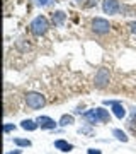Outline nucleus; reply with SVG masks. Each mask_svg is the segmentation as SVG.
<instances>
[{
	"label": "nucleus",
	"instance_id": "14",
	"mask_svg": "<svg viewBox=\"0 0 136 154\" xmlns=\"http://www.w3.org/2000/svg\"><path fill=\"white\" fill-rule=\"evenodd\" d=\"M71 123H75L73 115H63L60 118V122H58V125H61V127H68V125H71Z\"/></svg>",
	"mask_w": 136,
	"mask_h": 154
},
{
	"label": "nucleus",
	"instance_id": "18",
	"mask_svg": "<svg viewBox=\"0 0 136 154\" xmlns=\"http://www.w3.org/2000/svg\"><path fill=\"white\" fill-rule=\"evenodd\" d=\"M128 28H129V31L133 34H136V21H131L129 24H128Z\"/></svg>",
	"mask_w": 136,
	"mask_h": 154
},
{
	"label": "nucleus",
	"instance_id": "13",
	"mask_svg": "<svg viewBox=\"0 0 136 154\" xmlns=\"http://www.w3.org/2000/svg\"><path fill=\"white\" fill-rule=\"evenodd\" d=\"M112 135H114L117 140H121V142H128V140H129V137L126 135V132H123L121 128H114V130H112Z\"/></svg>",
	"mask_w": 136,
	"mask_h": 154
},
{
	"label": "nucleus",
	"instance_id": "6",
	"mask_svg": "<svg viewBox=\"0 0 136 154\" xmlns=\"http://www.w3.org/2000/svg\"><path fill=\"white\" fill-rule=\"evenodd\" d=\"M38 123H39V127H41V130H54L56 125H58V123H56L53 118H49V116H39Z\"/></svg>",
	"mask_w": 136,
	"mask_h": 154
},
{
	"label": "nucleus",
	"instance_id": "5",
	"mask_svg": "<svg viewBox=\"0 0 136 154\" xmlns=\"http://www.w3.org/2000/svg\"><path fill=\"white\" fill-rule=\"evenodd\" d=\"M102 11H104V14L116 16V14H119L121 5L117 0H102Z\"/></svg>",
	"mask_w": 136,
	"mask_h": 154
},
{
	"label": "nucleus",
	"instance_id": "8",
	"mask_svg": "<svg viewBox=\"0 0 136 154\" xmlns=\"http://www.w3.org/2000/svg\"><path fill=\"white\" fill-rule=\"evenodd\" d=\"M82 115H83V118L88 122V125L100 123V120H99V115H97V110H88V111H85V113H82Z\"/></svg>",
	"mask_w": 136,
	"mask_h": 154
},
{
	"label": "nucleus",
	"instance_id": "12",
	"mask_svg": "<svg viewBox=\"0 0 136 154\" xmlns=\"http://www.w3.org/2000/svg\"><path fill=\"white\" fill-rule=\"evenodd\" d=\"M95 110H97V115H99L100 123H109V122H111V115H109L107 110H104V108H95Z\"/></svg>",
	"mask_w": 136,
	"mask_h": 154
},
{
	"label": "nucleus",
	"instance_id": "19",
	"mask_svg": "<svg viewBox=\"0 0 136 154\" xmlns=\"http://www.w3.org/2000/svg\"><path fill=\"white\" fill-rule=\"evenodd\" d=\"M78 134H88V135H90V134H92V130H90L88 127H83V128H78Z\"/></svg>",
	"mask_w": 136,
	"mask_h": 154
},
{
	"label": "nucleus",
	"instance_id": "7",
	"mask_svg": "<svg viewBox=\"0 0 136 154\" xmlns=\"http://www.w3.org/2000/svg\"><path fill=\"white\" fill-rule=\"evenodd\" d=\"M111 108H112V113H114L116 118L123 120V118L126 116V110H124V106H123V103H119V101H114Z\"/></svg>",
	"mask_w": 136,
	"mask_h": 154
},
{
	"label": "nucleus",
	"instance_id": "22",
	"mask_svg": "<svg viewBox=\"0 0 136 154\" xmlns=\"http://www.w3.org/2000/svg\"><path fill=\"white\" fill-rule=\"evenodd\" d=\"M21 152H22L21 149H16V151H10V152H7V154H21Z\"/></svg>",
	"mask_w": 136,
	"mask_h": 154
},
{
	"label": "nucleus",
	"instance_id": "4",
	"mask_svg": "<svg viewBox=\"0 0 136 154\" xmlns=\"http://www.w3.org/2000/svg\"><path fill=\"white\" fill-rule=\"evenodd\" d=\"M92 31L95 34H107L111 31V24H109L107 19H104V17H94L92 19Z\"/></svg>",
	"mask_w": 136,
	"mask_h": 154
},
{
	"label": "nucleus",
	"instance_id": "21",
	"mask_svg": "<svg viewBox=\"0 0 136 154\" xmlns=\"http://www.w3.org/2000/svg\"><path fill=\"white\" fill-rule=\"evenodd\" d=\"M49 2H51V0H38L36 4H38V5H41V7H44V5H48Z\"/></svg>",
	"mask_w": 136,
	"mask_h": 154
},
{
	"label": "nucleus",
	"instance_id": "20",
	"mask_svg": "<svg viewBox=\"0 0 136 154\" xmlns=\"http://www.w3.org/2000/svg\"><path fill=\"white\" fill-rule=\"evenodd\" d=\"M87 154H102V151H100V149H88L87 151Z\"/></svg>",
	"mask_w": 136,
	"mask_h": 154
},
{
	"label": "nucleus",
	"instance_id": "10",
	"mask_svg": "<svg viewBox=\"0 0 136 154\" xmlns=\"http://www.w3.org/2000/svg\"><path fill=\"white\" fill-rule=\"evenodd\" d=\"M65 19H66V14L63 11H56V12H53V16H51V21H53L54 26H63V24H65Z\"/></svg>",
	"mask_w": 136,
	"mask_h": 154
},
{
	"label": "nucleus",
	"instance_id": "1",
	"mask_svg": "<svg viewBox=\"0 0 136 154\" xmlns=\"http://www.w3.org/2000/svg\"><path fill=\"white\" fill-rule=\"evenodd\" d=\"M29 28H31V33H33L34 36H43V34L48 33L49 21L44 16H38V17H34L33 21H31Z\"/></svg>",
	"mask_w": 136,
	"mask_h": 154
},
{
	"label": "nucleus",
	"instance_id": "11",
	"mask_svg": "<svg viewBox=\"0 0 136 154\" xmlns=\"http://www.w3.org/2000/svg\"><path fill=\"white\" fill-rule=\"evenodd\" d=\"M21 127L24 128V130H27V132H34L36 128L39 127V123H38V120H22L21 122Z\"/></svg>",
	"mask_w": 136,
	"mask_h": 154
},
{
	"label": "nucleus",
	"instance_id": "16",
	"mask_svg": "<svg viewBox=\"0 0 136 154\" xmlns=\"http://www.w3.org/2000/svg\"><path fill=\"white\" fill-rule=\"evenodd\" d=\"M12 130H16V125H12V123H5V125H4V132L5 134L12 132Z\"/></svg>",
	"mask_w": 136,
	"mask_h": 154
},
{
	"label": "nucleus",
	"instance_id": "15",
	"mask_svg": "<svg viewBox=\"0 0 136 154\" xmlns=\"http://www.w3.org/2000/svg\"><path fill=\"white\" fill-rule=\"evenodd\" d=\"M14 144L19 146V147H31V140H29V139H19V137H16V139H14Z\"/></svg>",
	"mask_w": 136,
	"mask_h": 154
},
{
	"label": "nucleus",
	"instance_id": "2",
	"mask_svg": "<svg viewBox=\"0 0 136 154\" xmlns=\"http://www.w3.org/2000/svg\"><path fill=\"white\" fill-rule=\"evenodd\" d=\"M26 99V105L31 108V110H41L44 105H46V98H44L41 93H36V91H29L24 96Z\"/></svg>",
	"mask_w": 136,
	"mask_h": 154
},
{
	"label": "nucleus",
	"instance_id": "17",
	"mask_svg": "<svg viewBox=\"0 0 136 154\" xmlns=\"http://www.w3.org/2000/svg\"><path fill=\"white\" fill-rule=\"evenodd\" d=\"M94 5H97V0H87V2H83V7L85 9H90Z\"/></svg>",
	"mask_w": 136,
	"mask_h": 154
},
{
	"label": "nucleus",
	"instance_id": "9",
	"mask_svg": "<svg viewBox=\"0 0 136 154\" xmlns=\"http://www.w3.org/2000/svg\"><path fill=\"white\" fill-rule=\"evenodd\" d=\"M54 147L61 151V152H70V151H73V144L66 142L63 139H58V140H54Z\"/></svg>",
	"mask_w": 136,
	"mask_h": 154
},
{
	"label": "nucleus",
	"instance_id": "3",
	"mask_svg": "<svg viewBox=\"0 0 136 154\" xmlns=\"http://www.w3.org/2000/svg\"><path fill=\"white\" fill-rule=\"evenodd\" d=\"M111 81V70L107 67H100L97 72H95V77H94V84L97 89H104Z\"/></svg>",
	"mask_w": 136,
	"mask_h": 154
}]
</instances>
